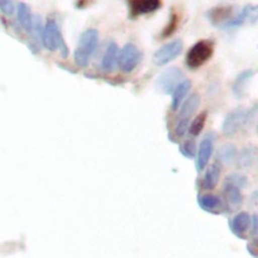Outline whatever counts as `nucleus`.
<instances>
[{
  "instance_id": "1",
  "label": "nucleus",
  "mask_w": 258,
  "mask_h": 258,
  "mask_svg": "<svg viewBox=\"0 0 258 258\" xmlns=\"http://www.w3.org/2000/svg\"><path fill=\"white\" fill-rule=\"evenodd\" d=\"M98 45V32L95 28H90V29L85 30L82 34L80 35L78 39V45L75 50V63L80 68L87 67L90 63L91 58H92L93 53H95L96 48Z\"/></svg>"
},
{
  "instance_id": "2",
  "label": "nucleus",
  "mask_w": 258,
  "mask_h": 258,
  "mask_svg": "<svg viewBox=\"0 0 258 258\" xmlns=\"http://www.w3.org/2000/svg\"><path fill=\"white\" fill-rule=\"evenodd\" d=\"M42 43L48 50L50 52H59L63 58L68 57V50L67 44H66L63 35L60 33L59 27H58L57 22L54 19H48L44 25L42 35Z\"/></svg>"
},
{
  "instance_id": "3",
  "label": "nucleus",
  "mask_w": 258,
  "mask_h": 258,
  "mask_svg": "<svg viewBox=\"0 0 258 258\" xmlns=\"http://www.w3.org/2000/svg\"><path fill=\"white\" fill-rule=\"evenodd\" d=\"M214 53V43L213 40L203 39L197 42L190 49L188 50L185 57L186 66L189 68H198L203 66L207 60L212 58Z\"/></svg>"
},
{
  "instance_id": "4",
  "label": "nucleus",
  "mask_w": 258,
  "mask_h": 258,
  "mask_svg": "<svg viewBox=\"0 0 258 258\" xmlns=\"http://www.w3.org/2000/svg\"><path fill=\"white\" fill-rule=\"evenodd\" d=\"M141 59H143V54H141L140 49L133 43H127L118 52L117 66L121 72L131 73L138 67Z\"/></svg>"
},
{
  "instance_id": "5",
  "label": "nucleus",
  "mask_w": 258,
  "mask_h": 258,
  "mask_svg": "<svg viewBox=\"0 0 258 258\" xmlns=\"http://www.w3.org/2000/svg\"><path fill=\"white\" fill-rule=\"evenodd\" d=\"M183 40L175 39L173 42H169L164 44L163 47L159 48L153 55V62L156 66H165L174 60L175 58L179 57L181 52H183Z\"/></svg>"
},
{
  "instance_id": "6",
  "label": "nucleus",
  "mask_w": 258,
  "mask_h": 258,
  "mask_svg": "<svg viewBox=\"0 0 258 258\" xmlns=\"http://www.w3.org/2000/svg\"><path fill=\"white\" fill-rule=\"evenodd\" d=\"M184 80V75L179 68L171 67L168 68L166 71H164L155 81V86L158 87V90H160L161 92L165 93V95H170L173 93V91L175 90L176 86Z\"/></svg>"
},
{
  "instance_id": "7",
  "label": "nucleus",
  "mask_w": 258,
  "mask_h": 258,
  "mask_svg": "<svg viewBox=\"0 0 258 258\" xmlns=\"http://www.w3.org/2000/svg\"><path fill=\"white\" fill-rule=\"evenodd\" d=\"M214 143H216V135L214 133H209L204 136L203 140L199 144V150L197 153V171H203L208 166L209 160L212 158V154L214 150Z\"/></svg>"
},
{
  "instance_id": "8",
  "label": "nucleus",
  "mask_w": 258,
  "mask_h": 258,
  "mask_svg": "<svg viewBox=\"0 0 258 258\" xmlns=\"http://www.w3.org/2000/svg\"><path fill=\"white\" fill-rule=\"evenodd\" d=\"M246 112L247 110H244L243 107H237L227 115V117L224 118L223 126H222V133L224 134V136L236 135L237 131L243 127Z\"/></svg>"
},
{
  "instance_id": "9",
  "label": "nucleus",
  "mask_w": 258,
  "mask_h": 258,
  "mask_svg": "<svg viewBox=\"0 0 258 258\" xmlns=\"http://www.w3.org/2000/svg\"><path fill=\"white\" fill-rule=\"evenodd\" d=\"M131 18L151 14L159 10L163 5L161 0H126Z\"/></svg>"
},
{
  "instance_id": "10",
  "label": "nucleus",
  "mask_w": 258,
  "mask_h": 258,
  "mask_svg": "<svg viewBox=\"0 0 258 258\" xmlns=\"http://www.w3.org/2000/svg\"><path fill=\"white\" fill-rule=\"evenodd\" d=\"M257 17H258V9L256 5H246L239 14H237L236 17L232 18L231 20H228V22H227L222 28H224V29L238 28L241 27L246 20L251 22L252 24H256Z\"/></svg>"
},
{
  "instance_id": "11",
  "label": "nucleus",
  "mask_w": 258,
  "mask_h": 258,
  "mask_svg": "<svg viewBox=\"0 0 258 258\" xmlns=\"http://www.w3.org/2000/svg\"><path fill=\"white\" fill-rule=\"evenodd\" d=\"M207 18L209 22L217 27H223L228 20L233 18V7L229 5H222V7H214L207 12Z\"/></svg>"
},
{
  "instance_id": "12",
  "label": "nucleus",
  "mask_w": 258,
  "mask_h": 258,
  "mask_svg": "<svg viewBox=\"0 0 258 258\" xmlns=\"http://www.w3.org/2000/svg\"><path fill=\"white\" fill-rule=\"evenodd\" d=\"M198 204L203 211L212 214H221L226 211V203L214 194H204L198 197Z\"/></svg>"
},
{
  "instance_id": "13",
  "label": "nucleus",
  "mask_w": 258,
  "mask_h": 258,
  "mask_svg": "<svg viewBox=\"0 0 258 258\" xmlns=\"http://www.w3.org/2000/svg\"><path fill=\"white\" fill-rule=\"evenodd\" d=\"M229 228L236 236L243 238L244 234L251 228V216L247 212H241L229 222Z\"/></svg>"
},
{
  "instance_id": "14",
  "label": "nucleus",
  "mask_w": 258,
  "mask_h": 258,
  "mask_svg": "<svg viewBox=\"0 0 258 258\" xmlns=\"http://www.w3.org/2000/svg\"><path fill=\"white\" fill-rule=\"evenodd\" d=\"M120 48L115 42H110V44L106 48V52L103 54L102 60H101V68L105 72H113L117 67V58Z\"/></svg>"
},
{
  "instance_id": "15",
  "label": "nucleus",
  "mask_w": 258,
  "mask_h": 258,
  "mask_svg": "<svg viewBox=\"0 0 258 258\" xmlns=\"http://www.w3.org/2000/svg\"><path fill=\"white\" fill-rule=\"evenodd\" d=\"M201 105V96L198 93H191L184 102H181L180 110H179L178 118H185L190 120L191 116L197 112Z\"/></svg>"
},
{
  "instance_id": "16",
  "label": "nucleus",
  "mask_w": 258,
  "mask_h": 258,
  "mask_svg": "<svg viewBox=\"0 0 258 258\" xmlns=\"http://www.w3.org/2000/svg\"><path fill=\"white\" fill-rule=\"evenodd\" d=\"M223 194L224 197H226L227 204H228L232 209H238L239 207L243 204V196H242L241 189L232 185V184L227 183V181H224Z\"/></svg>"
},
{
  "instance_id": "17",
  "label": "nucleus",
  "mask_w": 258,
  "mask_h": 258,
  "mask_svg": "<svg viewBox=\"0 0 258 258\" xmlns=\"http://www.w3.org/2000/svg\"><path fill=\"white\" fill-rule=\"evenodd\" d=\"M221 165L219 163H214L207 169L206 174H204L203 179H202V188L204 190H213L217 186L219 181V176H221Z\"/></svg>"
},
{
  "instance_id": "18",
  "label": "nucleus",
  "mask_w": 258,
  "mask_h": 258,
  "mask_svg": "<svg viewBox=\"0 0 258 258\" xmlns=\"http://www.w3.org/2000/svg\"><path fill=\"white\" fill-rule=\"evenodd\" d=\"M237 166L239 169H251L257 161V148L256 146H247L237 155Z\"/></svg>"
},
{
  "instance_id": "19",
  "label": "nucleus",
  "mask_w": 258,
  "mask_h": 258,
  "mask_svg": "<svg viewBox=\"0 0 258 258\" xmlns=\"http://www.w3.org/2000/svg\"><path fill=\"white\" fill-rule=\"evenodd\" d=\"M191 88V83L189 80H185L184 78L180 83L175 87V90L173 91V100H171V110L176 111L179 107H180L181 102H183L184 98L186 97V95L189 93Z\"/></svg>"
},
{
  "instance_id": "20",
  "label": "nucleus",
  "mask_w": 258,
  "mask_h": 258,
  "mask_svg": "<svg viewBox=\"0 0 258 258\" xmlns=\"http://www.w3.org/2000/svg\"><path fill=\"white\" fill-rule=\"evenodd\" d=\"M237 155H238V150H237L236 145L226 144V145L219 148V150L217 151L216 158L218 163L224 164V165H232V164L236 163Z\"/></svg>"
},
{
  "instance_id": "21",
  "label": "nucleus",
  "mask_w": 258,
  "mask_h": 258,
  "mask_svg": "<svg viewBox=\"0 0 258 258\" xmlns=\"http://www.w3.org/2000/svg\"><path fill=\"white\" fill-rule=\"evenodd\" d=\"M253 76H254V71L252 70L243 71V72H241L238 76H237L233 85V92L234 95H236V97L238 98L243 97L247 85H248V82L251 81V78L253 77Z\"/></svg>"
},
{
  "instance_id": "22",
  "label": "nucleus",
  "mask_w": 258,
  "mask_h": 258,
  "mask_svg": "<svg viewBox=\"0 0 258 258\" xmlns=\"http://www.w3.org/2000/svg\"><path fill=\"white\" fill-rule=\"evenodd\" d=\"M17 18H18V23L20 24V27L25 30V32L29 33L30 27H32V19H33V14L30 8L28 7L25 3H19L17 8Z\"/></svg>"
},
{
  "instance_id": "23",
  "label": "nucleus",
  "mask_w": 258,
  "mask_h": 258,
  "mask_svg": "<svg viewBox=\"0 0 258 258\" xmlns=\"http://www.w3.org/2000/svg\"><path fill=\"white\" fill-rule=\"evenodd\" d=\"M207 117H208V112H207V111H203V112L199 113V115L191 121L190 125H189V134H190L191 136H198L199 134L203 131Z\"/></svg>"
},
{
  "instance_id": "24",
  "label": "nucleus",
  "mask_w": 258,
  "mask_h": 258,
  "mask_svg": "<svg viewBox=\"0 0 258 258\" xmlns=\"http://www.w3.org/2000/svg\"><path fill=\"white\" fill-rule=\"evenodd\" d=\"M43 29H44V25H43L42 18L39 15H33L32 19V27H30L29 34L32 35V38L34 39V42H42V35H43Z\"/></svg>"
},
{
  "instance_id": "25",
  "label": "nucleus",
  "mask_w": 258,
  "mask_h": 258,
  "mask_svg": "<svg viewBox=\"0 0 258 258\" xmlns=\"http://www.w3.org/2000/svg\"><path fill=\"white\" fill-rule=\"evenodd\" d=\"M178 25H179V15L178 13L175 12L174 9H171V13H170V18H169V22L168 24L165 25V28L163 29V32H161V38H168L170 37L171 34H174L175 33V30L178 29Z\"/></svg>"
},
{
  "instance_id": "26",
  "label": "nucleus",
  "mask_w": 258,
  "mask_h": 258,
  "mask_svg": "<svg viewBox=\"0 0 258 258\" xmlns=\"http://www.w3.org/2000/svg\"><path fill=\"white\" fill-rule=\"evenodd\" d=\"M224 181H227V183L237 186V188H239L241 190L243 188H246L247 184H248V179H247V176L244 175V174H239V173H234V174H232V175L227 176L226 180Z\"/></svg>"
},
{
  "instance_id": "27",
  "label": "nucleus",
  "mask_w": 258,
  "mask_h": 258,
  "mask_svg": "<svg viewBox=\"0 0 258 258\" xmlns=\"http://www.w3.org/2000/svg\"><path fill=\"white\" fill-rule=\"evenodd\" d=\"M189 125H190V120H185V118H178L175 123V127H174V135L178 139H181L185 136V134L188 133Z\"/></svg>"
},
{
  "instance_id": "28",
  "label": "nucleus",
  "mask_w": 258,
  "mask_h": 258,
  "mask_svg": "<svg viewBox=\"0 0 258 258\" xmlns=\"http://www.w3.org/2000/svg\"><path fill=\"white\" fill-rule=\"evenodd\" d=\"M180 153L183 154L185 158H189V159L196 158V155H197L196 141H194V140L185 141L183 145H180Z\"/></svg>"
},
{
  "instance_id": "29",
  "label": "nucleus",
  "mask_w": 258,
  "mask_h": 258,
  "mask_svg": "<svg viewBox=\"0 0 258 258\" xmlns=\"http://www.w3.org/2000/svg\"><path fill=\"white\" fill-rule=\"evenodd\" d=\"M0 10L5 15H13L15 12L14 0H0Z\"/></svg>"
},
{
  "instance_id": "30",
  "label": "nucleus",
  "mask_w": 258,
  "mask_h": 258,
  "mask_svg": "<svg viewBox=\"0 0 258 258\" xmlns=\"http://www.w3.org/2000/svg\"><path fill=\"white\" fill-rule=\"evenodd\" d=\"M93 3V0H77L76 2V8L78 9H83V8H87L88 5H91Z\"/></svg>"
},
{
  "instance_id": "31",
  "label": "nucleus",
  "mask_w": 258,
  "mask_h": 258,
  "mask_svg": "<svg viewBox=\"0 0 258 258\" xmlns=\"http://www.w3.org/2000/svg\"><path fill=\"white\" fill-rule=\"evenodd\" d=\"M252 229V236L257 237V216H253L251 218V228Z\"/></svg>"
}]
</instances>
